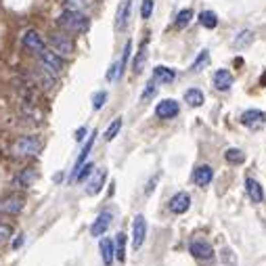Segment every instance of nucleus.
Here are the masks:
<instances>
[{"label": "nucleus", "mask_w": 266, "mask_h": 266, "mask_svg": "<svg viewBox=\"0 0 266 266\" xmlns=\"http://www.w3.org/2000/svg\"><path fill=\"white\" fill-rule=\"evenodd\" d=\"M155 90H157L155 80H149V82H147V86H145V90H143V94H141V101H149L151 96L155 94Z\"/></svg>", "instance_id": "72a5a7b5"}, {"label": "nucleus", "mask_w": 266, "mask_h": 266, "mask_svg": "<svg viewBox=\"0 0 266 266\" xmlns=\"http://www.w3.org/2000/svg\"><path fill=\"white\" fill-rule=\"evenodd\" d=\"M105 176H107V172H105V170H99L94 176H90V183L86 185V193H88V195H96V193H99V191L103 189Z\"/></svg>", "instance_id": "6ab92c4d"}, {"label": "nucleus", "mask_w": 266, "mask_h": 266, "mask_svg": "<svg viewBox=\"0 0 266 266\" xmlns=\"http://www.w3.org/2000/svg\"><path fill=\"white\" fill-rule=\"evenodd\" d=\"M145 237H147V220L143 214H138L132 222V247L141 249L145 243Z\"/></svg>", "instance_id": "39448f33"}, {"label": "nucleus", "mask_w": 266, "mask_h": 266, "mask_svg": "<svg viewBox=\"0 0 266 266\" xmlns=\"http://www.w3.org/2000/svg\"><path fill=\"white\" fill-rule=\"evenodd\" d=\"M214 86L218 90H229L233 86V76H231L229 69H218L214 74Z\"/></svg>", "instance_id": "f3484780"}, {"label": "nucleus", "mask_w": 266, "mask_h": 266, "mask_svg": "<svg viewBox=\"0 0 266 266\" xmlns=\"http://www.w3.org/2000/svg\"><path fill=\"white\" fill-rule=\"evenodd\" d=\"M225 159L229 162V164H243L245 162V153L241 151V149H227L225 151Z\"/></svg>", "instance_id": "a878e982"}, {"label": "nucleus", "mask_w": 266, "mask_h": 266, "mask_svg": "<svg viewBox=\"0 0 266 266\" xmlns=\"http://www.w3.org/2000/svg\"><path fill=\"white\" fill-rule=\"evenodd\" d=\"M185 101H187L191 107H201L203 101H205V96H203V92H201L199 88H189V90L185 92Z\"/></svg>", "instance_id": "4be33fe9"}, {"label": "nucleus", "mask_w": 266, "mask_h": 266, "mask_svg": "<svg viewBox=\"0 0 266 266\" xmlns=\"http://www.w3.org/2000/svg\"><path fill=\"white\" fill-rule=\"evenodd\" d=\"M59 27H63L65 32H74V34H82V32H86L88 30V25H90V19L84 15L82 11H76V9H67L63 11L59 19H57Z\"/></svg>", "instance_id": "f257e3e1"}, {"label": "nucleus", "mask_w": 266, "mask_h": 266, "mask_svg": "<svg viewBox=\"0 0 266 266\" xmlns=\"http://www.w3.org/2000/svg\"><path fill=\"white\" fill-rule=\"evenodd\" d=\"M151 13H153V0H143V5H141V17L143 19H149Z\"/></svg>", "instance_id": "c9c22d12"}, {"label": "nucleus", "mask_w": 266, "mask_h": 266, "mask_svg": "<svg viewBox=\"0 0 266 266\" xmlns=\"http://www.w3.org/2000/svg\"><path fill=\"white\" fill-rule=\"evenodd\" d=\"M212 178H214V170L209 166H197L193 170V183L199 187H207L212 183Z\"/></svg>", "instance_id": "f8f14e48"}, {"label": "nucleus", "mask_w": 266, "mask_h": 266, "mask_svg": "<svg viewBox=\"0 0 266 266\" xmlns=\"http://www.w3.org/2000/svg\"><path fill=\"white\" fill-rule=\"evenodd\" d=\"M99 249H101L103 264H105V266H111V264H114V260H116V241H111V239H101Z\"/></svg>", "instance_id": "dca6fc26"}, {"label": "nucleus", "mask_w": 266, "mask_h": 266, "mask_svg": "<svg viewBox=\"0 0 266 266\" xmlns=\"http://www.w3.org/2000/svg\"><path fill=\"white\" fill-rule=\"evenodd\" d=\"M174 78H176L174 69L166 67V65H157L155 69H153V80H155V82H162V84H170V82H174Z\"/></svg>", "instance_id": "a211bd4d"}, {"label": "nucleus", "mask_w": 266, "mask_h": 266, "mask_svg": "<svg viewBox=\"0 0 266 266\" xmlns=\"http://www.w3.org/2000/svg\"><path fill=\"white\" fill-rule=\"evenodd\" d=\"M111 220H114V212H111V209H103V212L96 216V220L92 222L90 235H92V237H101V235L111 227Z\"/></svg>", "instance_id": "0eeeda50"}, {"label": "nucleus", "mask_w": 266, "mask_h": 266, "mask_svg": "<svg viewBox=\"0 0 266 266\" xmlns=\"http://www.w3.org/2000/svg\"><path fill=\"white\" fill-rule=\"evenodd\" d=\"M207 59H209V52H207V50H201L199 57L195 59V63L191 65V69H193V72H201V69L207 65Z\"/></svg>", "instance_id": "2f4dec72"}, {"label": "nucleus", "mask_w": 266, "mask_h": 266, "mask_svg": "<svg viewBox=\"0 0 266 266\" xmlns=\"http://www.w3.org/2000/svg\"><path fill=\"white\" fill-rule=\"evenodd\" d=\"M65 3H67V7H69V9H76V11H86V9H90L92 0H65Z\"/></svg>", "instance_id": "473e14b6"}, {"label": "nucleus", "mask_w": 266, "mask_h": 266, "mask_svg": "<svg viewBox=\"0 0 266 266\" xmlns=\"http://www.w3.org/2000/svg\"><path fill=\"white\" fill-rule=\"evenodd\" d=\"M94 138H96V134H90V138L86 141V145H84V149H82V153L78 155V162H76V166H74V172H72V180H74V176H76V172L80 170V168L86 164V157H88V153H90V149H92V145H94Z\"/></svg>", "instance_id": "aec40b11"}, {"label": "nucleus", "mask_w": 266, "mask_h": 266, "mask_svg": "<svg viewBox=\"0 0 266 266\" xmlns=\"http://www.w3.org/2000/svg\"><path fill=\"white\" fill-rule=\"evenodd\" d=\"M222 260H225L227 266H237L235 256H233V251H231V249H222Z\"/></svg>", "instance_id": "4c0bfd02"}, {"label": "nucleus", "mask_w": 266, "mask_h": 266, "mask_svg": "<svg viewBox=\"0 0 266 266\" xmlns=\"http://www.w3.org/2000/svg\"><path fill=\"white\" fill-rule=\"evenodd\" d=\"M130 11H132V0H124L118 9V19H116V27L118 32H124L128 27V21H130Z\"/></svg>", "instance_id": "ddd939ff"}, {"label": "nucleus", "mask_w": 266, "mask_h": 266, "mask_svg": "<svg viewBox=\"0 0 266 266\" xmlns=\"http://www.w3.org/2000/svg\"><path fill=\"white\" fill-rule=\"evenodd\" d=\"M245 191H247V197L254 203H260L264 199V189H262V185L258 183L256 178H251V176L245 178Z\"/></svg>", "instance_id": "4468645a"}, {"label": "nucleus", "mask_w": 266, "mask_h": 266, "mask_svg": "<svg viewBox=\"0 0 266 266\" xmlns=\"http://www.w3.org/2000/svg\"><path fill=\"white\" fill-rule=\"evenodd\" d=\"M191 19H193V11L191 9H183V11H178L174 25L178 27V30H183V27H187L191 23Z\"/></svg>", "instance_id": "393cba45"}, {"label": "nucleus", "mask_w": 266, "mask_h": 266, "mask_svg": "<svg viewBox=\"0 0 266 266\" xmlns=\"http://www.w3.org/2000/svg\"><path fill=\"white\" fill-rule=\"evenodd\" d=\"M145 59H147V44L143 42V44H141V50H138L136 59H134V74H141V69H143V63H145Z\"/></svg>", "instance_id": "c756f323"}, {"label": "nucleus", "mask_w": 266, "mask_h": 266, "mask_svg": "<svg viewBox=\"0 0 266 266\" xmlns=\"http://www.w3.org/2000/svg\"><path fill=\"white\" fill-rule=\"evenodd\" d=\"M48 42H50V50L61 55V57H69V55L74 52V42H72V38H69L67 34L55 32V34H50Z\"/></svg>", "instance_id": "7ed1b4c3"}, {"label": "nucleus", "mask_w": 266, "mask_h": 266, "mask_svg": "<svg viewBox=\"0 0 266 266\" xmlns=\"http://www.w3.org/2000/svg\"><path fill=\"white\" fill-rule=\"evenodd\" d=\"M189 251H191V256L199 258V260H207V258L214 256V247L209 243H205V241H193L189 245Z\"/></svg>", "instance_id": "2eb2a0df"}, {"label": "nucleus", "mask_w": 266, "mask_h": 266, "mask_svg": "<svg viewBox=\"0 0 266 266\" xmlns=\"http://www.w3.org/2000/svg\"><path fill=\"white\" fill-rule=\"evenodd\" d=\"M199 23L203 27H207V30H214V27L218 25V17L214 11H201L199 13Z\"/></svg>", "instance_id": "b1692460"}, {"label": "nucleus", "mask_w": 266, "mask_h": 266, "mask_svg": "<svg viewBox=\"0 0 266 266\" xmlns=\"http://www.w3.org/2000/svg\"><path fill=\"white\" fill-rule=\"evenodd\" d=\"M251 40H254V34H251V32H239V34H237V38H235V46L237 48H243V46L251 44Z\"/></svg>", "instance_id": "7c9ffc66"}, {"label": "nucleus", "mask_w": 266, "mask_h": 266, "mask_svg": "<svg viewBox=\"0 0 266 266\" xmlns=\"http://www.w3.org/2000/svg\"><path fill=\"white\" fill-rule=\"evenodd\" d=\"M116 258H118L120 262L126 260V235H124V233H120V235L116 237Z\"/></svg>", "instance_id": "bb28decb"}, {"label": "nucleus", "mask_w": 266, "mask_h": 266, "mask_svg": "<svg viewBox=\"0 0 266 266\" xmlns=\"http://www.w3.org/2000/svg\"><path fill=\"white\" fill-rule=\"evenodd\" d=\"M120 128H122V118H116L109 124V128L105 130V141H114V138L118 136V132H120Z\"/></svg>", "instance_id": "cd10ccee"}, {"label": "nucleus", "mask_w": 266, "mask_h": 266, "mask_svg": "<svg viewBox=\"0 0 266 266\" xmlns=\"http://www.w3.org/2000/svg\"><path fill=\"white\" fill-rule=\"evenodd\" d=\"M264 122H266V114L260 111V109H247L245 114L241 116V124L245 126V128H249V130L262 128Z\"/></svg>", "instance_id": "423d86ee"}, {"label": "nucleus", "mask_w": 266, "mask_h": 266, "mask_svg": "<svg viewBox=\"0 0 266 266\" xmlns=\"http://www.w3.org/2000/svg\"><path fill=\"white\" fill-rule=\"evenodd\" d=\"M36 76H38V82H40V84H42V86H44L46 90L55 86V74H50L46 67H42V65H40V69L36 72Z\"/></svg>", "instance_id": "5701e85b"}, {"label": "nucleus", "mask_w": 266, "mask_h": 266, "mask_svg": "<svg viewBox=\"0 0 266 266\" xmlns=\"http://www.w3.org/2000/svg\"><path fill=\"white\" fill-rule=\"evenodd\" d=\"M38 178V172L34 170V168H27V170H23V172H19L17 174V178H15V185L17 187H30V185H34V180Z\"/></svg>", "instance_id": "412c9836"}, {"label": "nucleus", "mask_w": 266, "mask_h": 266, "mask_svg": "<svg viewBox=\"0 0 266 266\" xmlns=\"http://www.w3.org/2000/svg\"><path fill=\"white\" fill-rule=\"evenodd\" d=\"M42 151V141L38 136H21L17 138V143H15V153L17 155H36V153Z\"/></svg>", "instance_id": "20e7f679"}, {"label": "nucleus", "mask_w": 266, "mask_h": 266, "mask_svg": "<svg viewBox=\"0 0 266 266\" xmlns=\"http://www.w3.org/2000/svg\"><path fill=\"white\" fill-rule=\"evenodd\" d=\"M92 164H86V166H82L80 170L76 172V176H74V180L72 183H84V180H88L90 178V174H92Z\"/></svg>", "instance_id": "c85d7f7f"}, {"label": "nucleus", "mask_w": 266, "mask_h": 266, "mask_svg": "<svg viewBox=\"0 0 266 266\" xmlns=\"http://www.w3.org/2000/svg\"><path fill=\"white\" fill-rule=\"evenodd\" d=\"M191 205V197L187 193H176L174 197L170 199V203H168V207H170L172 214H185L187 209Z\"/></svg>", "instance_id": "9b49d317"}, {"label": "nucleus", "mask_w": 266, "mask_h": 266, "mask_svg": "<svg viewBox=\"0 0 266 266\" xmlns=\"http://www.w3.org/2000/svg\"><path fill=\"white\" fill-rule=\"evenodd\" d=\"M21 243H23V237H17V239H15V245H13V247H21Z\"/></svg>", "instance_id": "ea45409f"}, {"label": "nucleus", "mask_w": 266, "mask_h": 266, "mask_svg": "<svg viewBox=\"0 0 266 266\" xmlns=\"http://www.w3.org/2000/svg\"><path fill=\"white\" fill-rule=\"evenodd\" d=\"M105 101H107V92H103V90L96 92V94L92 96V107H94V109H101V107L105 105Z\"/></svg>", "instance_id": "f704fd0d"}, {"label": "nucleus", "mask_w": 266, "mask_h": 266, "mask_svg": "<svg viewBox=\"0 0 266 266\" xmlns=\"http://www.w3.org/2000/svg\"><path fill=\"white\" fill-rule=\"evenodd\" d=\"M23 46L27 48V50H32V52H40L42 48H46L44 46V40H42V36L36 32V30H27L25 34H23Z\"/></svg>", "instance_id": "9d476101"}, {"label": "nucleus", "mask_w": 266, "mask_h": 266, "mask_svg": "<svg viewBox=\"0 0 266 266\" xmlns=\"http://www.w3.org/2000/svg\"><path fill=\"white\" fill-rule=\"evenodd\" d=\"M11 235H13V229L9 225H0V245L7 243L11 239Z\"/></svg>", "instance_id": "e433bc0d"}, {"label": "nucleus", "mask_w": 266, "mask_h": 266, "mask_svg": "<svg viewBox=\"0 0 266 266\" xmlns=\"http://www.w3.org/2000/svg\"><path fill=\"white\" fill-rule=\"evenodd\" d=\"M178 111H180V107H178V103H176L174 99H164V101H159L157 107H155V114H157V118H162V120H172V118H176Z\"/></svg>", "instance_id": "6e6552de"}, {"label": "nucleus", "mask_w": 266, "mask_h": 266, "mask_svg": "<svg viewBox=\"0 0 266 266\" xmlns=\"http://www.w3.org/2000/svg\"><path fill=\"white\" fill-rule=\"evenodd\" d=\"M38 57H40V65H42V67H46L50 74L59 76V74L63 72V59H61V55H57L55 50H50V48H42V50L38 52Z\"/></svg>", "instance_id": "f03ea898"}, {"label": "nucleus", "mask_w": 266, "mask_h": 266, "mask_svg": "<svg viewBox=\"0 0 266 266\" xmlns=\"http://www.w3.org/2000/svg\"><path fill=\"white\" fill-rule=\"evenodd\" d=\"M84 136H86V128H80V130L76 132V138H78V141H82Z\"/></svg>", "instance_id": "58836bf2"}, {"label": "nucleus", "mask_w": 266, "mask_h": 266, "mask_svg": "<svg viewBox=\"0 0 266 266\" xmlns=\"http://www.w3.org/2000/svg\"><path fill=\"white\" fill-rule=\"evenodd\" d=\"M25 205V199L21 195H11V197L0 201V214H19Z\"/></svg>", "instance_id": "1a4fd4ad"}]
</instances>
